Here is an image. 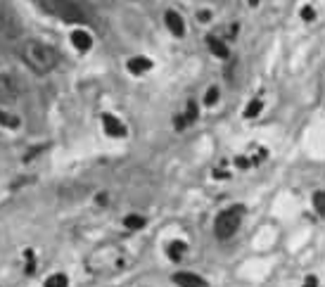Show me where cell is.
Listing matches in <instances>:
<instances>
[{
	"instance_id": "6da1fadb",
	"label": "cell",
	"mask_w": 325,
	"mask_h": 287,
	"mask_svg": "<svg viewBox=\"0 0 325 287\" xmlns=\"http://www.w3.org/2000/svg\"><path fill=\"white\" fill-rule=\"evenodd\" d=\"M19 55H22V62L36 74H48L60 62L57 50L53 45L43 43V40H26L22 50H19Z\"/></svg>"
},
{
	"instance_id": "7a4b0ae2",
	"label": "cell",
	"mask_w": 325,
	"mask_h": 287,
	"mask_svg": "<svg viewBox=\"0 0 325 287\" xmlns=\"http://www.w3.org/2000/svg\"><path fill=\"white\" fill-rule=\"evenodd\" d=\"M242 221V207H233V209H225L216 216V223H214V233H216L218 240H228L238 233Z\"/></svg>"
},
{
	"instance_id": "3957f363",
	"label": "cell",
	"mask_w": 325,
	"mask_h": 287,
	"mask_svg": "<svg viewBox=\"0 0 325 287\" xmlns=\"http://www.w3.org/2000/svg\"><path fill=\"white\" fill-rule=\"evenodd\" d=\"M22 98V83L12 74H0V102L10 105Z\"/></svg>"
},
{
	"instance_id": "277c9868",
	"label": "cell",
	"mask_w": 325,
	"mask_h": 287,
	"mask_svg": "<svg viewBox=\"0 0 325 287\" xmlns=\"http://www.w3.org/2000/svg\"><path fill=\"white\" fill-rule=\"evenodd\" d=\"M102 126H105V133L107 135H112V138H124L126 135V126L121 119L112 117V114H105L102 117Z\"/></svg>"
},
{
	"instance_id": "5b68a950",
	"label": "cell",
	"mask_w": 325,
	"mask_h": 287,
	"mask_svg": "<svg viewBox=\"0 0 325 287\" xmlns=\"http://www.w3.org/2000/svg\"><path fill=\"white\" fill-rule=\"evenodd\" d=\"M173 282L178 287H207V280L200 278L197 273H190V271H180L173 275Z\"/></svg>"
},
{
	"instance_id": "8992f818",
	"label": "cell",
	"mask_w": 325,
	"mask_h": 287,
	"mask_svg": "<svg viewBox=\"0 0 325 287\" xmlns=\"http://www.w3.org/2000/svg\"><path fill=\"white\" fill-rule=\"evenodd\" d=\"M164 24H166V29H169L173 36H183V33H185V22H183V17H180L178 12H173V10H169V12L164 15Z\"/></svg>"
},
{
	"instance_id": "52a82bcc",
	"label": "cell",
	"mask_w": 325,
	"mask_h": 287,
	"mask_svg": "<svg viewBox=\"0 0 325 287\" xmlns=\"http://www.w3.org/2000/svg\"><path fill=\"white\" fill-rule=\"evenodd\" d=\"M71 45L76 47L78 53H88L90 47H93V36L83 29H76V31L71 33Z\"/></svg>"
},
{
	"instance_id": "ba28073f",
	"label": "cell",
	"mask_w": 325,
	"mask_h": 287,
	"mask_svg": "<svg viewBox=\"0 0 325 287\" xmlns=\"http://www.w3.org/2000/svg\"><path fill=\"white\" fill-rule=\"evenodd\" d=\"M126 67H128V71H131V74L140 76V74H145V71L152 69V60H147V57H131Z\"/></svg>"
},
{
	"instance_id": "9c48e42d",
	"label": "cell",
	"mask_w": 325,
	"mask_h": 287,
	"mask_svg": "<svg viewBox=\"0 0 325 287\" xmlns=\"http://www.w3.org/2000/svg\"><path fill=\"white\" fill-rule=\"evenodd\" d=\"M195 119H197V105H195V102H190V105H188L185 107V112H183V114H180V117H176V128H185V126H190L195 121Z\"/></svg>"
},
{
	"instance_id": "30bf717a",
	"label": "cell",
	"mask_w": 325,
	"mask_h": 287,
	"mask_svg": "<svg viewBox=\"0 0 325 287\" xmlns=\"http://www.w3.org/2000/svg\"><path fill=\"white\" fill-rule=\"evenodd\" d=\"M207 45H209L211 55H216V57H221V60L228 57V45H225L221 38H216V36H209V38H207Z\"/></svg>"
},
{
	"instance_id": "8fae6325",
	"label": "cell",
	"mask_w": 325,
	"mask_h": 287,
	"mask_svg": "<svg viewBox=\"0 0 325 287\" xmlns=\"http://www.w3.org/2000/svg\"><path fill=\"white\" fill-rule=\"evenodd\" d=\"M185 252H188V245H185V242H180V240L169 242V247H166V254H169L173 261H180Z\"/></svg>"
},
{
	"instance_id": "7c38bea8",
	"label": "cell",
	"mask_w": 325,
	"mask_h": 287,
	"mask_svg": "<svg viewBox=\"0 0 325 287\" xmlns=\"http://www.w3.org/2000/svg\"><path fill=\"white\" fill-rule=\"evenodd\" d=\"M45 287H69V278L64 273H55L45 280Z\"/></svg>"
},
{
	"instance_id": "4fadbf2b",
	"label": "cell",
	"mask_w": 325,
	"mask_h": 287,
	"mask_svg": "<svg viewBox=\"0 0 325 287\" xmlns=\"http://www.w3.org/2000/svg\"><path fill=\"white\" fill-rule=\"evenodd\" d=\"M0 126H3V128H19V119L0 109Z\"/></svg>"
},
{
	"instance_id": "5bb4252c",
	"label": "cell",
	"mask_w": 325,
	"mask_h": 287,
	"mask_svg": "<svg viewBox=\"0 0 325 287\" xmlns=\"http://www.w3.org/2000/svg\"><path fill=\"white\" fill-rule=\"evenodd\" d=\"M124 223H126V228H131V230H138V228H143V225H145V218L138 216V214H131V216L124 218Z\"/></svg>"
},
{
	"instance_id": "9a60e30c",
	"label": "cell",
	"mask_w": 325,
	"mask_h": 287,
	"mask_svg": "<svg viewBox=\"0 0 325 287\" xmlns=\"http://www.w3.org/2000/svg\"><path fill=\"white\" fill-rule=\"evenodd\" d=\"M313 207H316V211L325 218V193L323 190H318V193L313 195Z\"/></svg>"
},
{
	"instance_id": "2e32d148",
	"label": "cell",
	"mask_w": 325,
	"mask_h": 287,
	"mask_svg": "<svg viewBox=\"0 0 325 287\" xmlns=\"http://www.w3.org/2000/svg\"><path fill=\"white\" fill-rule=\"evenodd\" d=\"M259 112H261V100H254V102H249V105H247V109H245V117L252 119V117H256Z\"/></svg>"
},
{
	"instance_id": "e0dca14e",
	"label": "cell",
	"mask_w": 325,
	"mask_h": 287,
	"mask_svg": "<svg viewBox=\"0 0 325 287\" xmlns=\"http://www.w3.org/2000/svg\"><path fill=\"white\" fill-rule=\"evenodd\" d=\"M214 102H218V88L216 85H211L209 90H207V95H204V105H207V107H211Z\"/></svg>"
},
{
	"instance_id": "ac0fdd59",
	"label": "cell",
	"mask_w": 325,
	"mask_h": 287,
	"mask_svg": "<svg viewBox=\"0 0 325 287\" xmlns=\"http://www.w3.org/2000/svg\"><path fill=\"white\" fill-rule=\"evenodd\" d=\"M304 287H318V278L309 275V278H306V282H304Z\"/></svg>"
},
{
	"instance_id": "d6986e66",
	"label": "cell",
	"mask_w": 325,
	"mask_h": 287,
	"mask_svg": "<svg viewBox=\"0 0 325 287\" xmlns=\"http://www.w3.org/2000/svg\"><path fill=\"white\" fill-rule=\"evenodd\" d=\"M302 17L306 19V22H309V19H313V10H311V8H304V10H302Z\"/></svg>"
},
{
	"instance_id": "ffe728a7",
	"label": "cell",
	"mask_w": 325,
	"mask_h": 287,
	"mask_svg": "<svg viewBox=\"0 0 325 287\" xmlns=\"http://www.w3.org/2000/svg\"><path fill=\"white\" fill-rule=\"evenodd\" d=\"M249 5H252V8H254V5H259V0H249Z\"/></svg>"
}]
</instances>
